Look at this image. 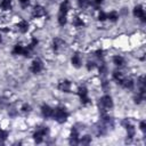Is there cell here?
I'll return each instance as SVG.
<instances>
[{
	"label": "cell",
	"instance_id": "cell-3",
	"mask_svg": "<svg viewBox=\"0 0 146 146\" xmlns=\"http://www.w3.org/2000/svg\"><path fill=\"white\" fill-rule=\"evenodd\" d=\"M78 95H79L80 100H81V103H82L83 105H87V104H89V103L91 102L90 98H89V96H88V89H87L84 86L79 87V89H78Z\"/></svg>",
	"mask_w": 146,
	"mask_h": 146
},
{
	"label": "cell",
	"instance_id": "cell-7",
	"mask_svg": "<svg viewBox=\"0 0 146 146\" xmlns=\"http://www.w3.org/2000/svg\"><path fill=\"white\" fill-rule=\"evenodd\" d=\"M133 16L137 18H140L141 22H145V11L141 6H136L133 8Z\"/></svg>",
	"mask_w": 146,
	"mask_h": 146
},
{
	"label": "cell",
	"instance_id": "cell-24",
	"mask_svg": "<svg viewBox=\"0 0 146 146\" xmlns=\"http://www.w3.org/2000/svg\"><path fill=\"white\" fill-rule=\"evenodd\" d=\"M95 56H96L97 58H99V59H102V58L104 57V51H103L102 49H97V50L95 51Z\"/></svg>",
	"mask_w": 146,
	"mask_h": 146
},
{
	"label": "cell",
	"instance_id": "cell-5",
	"mask_svg": "<svg viewBox=\"0 0 146 146\" xmlns=\"http://www.w3.org/2000/svg\"><path fill=\"white\" fill-rule=\"evenodd\" d=\"M42 68H43V63H42V60H41V59H39V58H35V59L32 62L31 67H30L31 72H32V73H34V74L40 73V72L42 71Z\"/></svg>",
	"mask_w": 146,
	"mask_h": 146
},
{
	"label": "cell",
	"instance_id": "cell-15",
	"mask_svg": "<svg viewBox=\"0 0 146 146\" xmlns=\"http://www.w3.org/2000/svg\"><path fill=\"white\" fill-rule=\"evenodd\" d=\"M119 16L120 15H119V13L116 10H112V11H110L107 14V19L111 21V22H116L119 19Z\"/></svg>",
	"mask_w": 146,
	"mask_h": 146
},
{
	"label": "cell",
	"instance_id": "cell-16",
	"mask_svg": "<svg viewBox=\"0 0 146 146\" xmlns=\"http://www.w3.org/2000/svg\"><path fill=\"white\" fill-rule=\"evenodd\" d=\"M63 44H64V41H63L60 38H58V36H56V38L54 39V41H52V48H54L55 50H58Z\"/></svg>",
	"mask_w": 146,
	"mask_h": 146
},
{
	"label": "cell",
	"instance_id": "cell-9",
	"mask_svg": "<svg viewBox=\"0 0 146 146\" xmlns=\"http://www.w3.org/2000/svg\"><path fill=\"white\" fill-rule=\"evenodd\" d=\"M52 111H54V108H51L48 104H43L41 106V113L44 117H51L52 116Z\"/></svg>",
	"mask_w": 146,
	"mask_h": 146
},
{
	"label": "cell",
	"instance_id": "cell-1",
	"mask_svg": "<svg viewBox=\"0 0 146 146\" xmlns=\"http://www.w3.org/2000/svg\"><path fill=\"white\" fill-rule=\"evenodd\" d=\"M52 117L58 123H64L68 117V113L64 107H57L52 111Z\"/></svg>",
	"mask_w": 146,
	"mask_h": 146
},
{
	"label": "cell",
	"instance_id": "cell-6",
	"mask_svg": "<svg viewBox=\"0 0 146 146\" xmlns=\"http://www.w3.org/2000/svg\"><path fill=\"white\" fill-rule=\"evenodd\" d=\"M32 15H33V17L34 18H40V17H43L44 15H46V10H44V8L42 7V6H35L34 8H33V11H32Z\"/></svg>",
	"mask_w": 146,
	"mask_h": 146
},
{
	"label": "cell",
	"instance_id": "cell-29",
	"mask_svg": "<svg viewBox=\"0 0 146 146\" xmlns=\"http://www.w3.org/2000/svg\"><path fill=\"white\" fill-rule=\"evenodd\" d=\"M103 1L104 0H94V3L95 5H100V3H103Z\"/></svg>",
	"mask_w": 146,
	"mask_h": 146
},
{
	"label": "cell",
	"instance_id": "cell-14",
	"mask_svg": "<svg viewBox=\"0 0 146 146\" xmlns=\"http://www.w3.org/2000/svg\"><path fill=\"white\" fill-rule=\"evenodd\" d=\"M113 63L116 66H123L124 65V58L121 55H115L113 57Z\"/></svg>",
	"mask_w": 146,
	"mask_h": 146
},
{
	"label": "cell",
	"instance_id": "cell-4",
	"mask_svg": "<svg viewBox=\"0 0 146 146\" xmlns=\"http://www.w3.org/2000/svg\"><path fill=\"white\" fill-rule=\"evenodd\" d=\"M99 103H100V105L103 106V110H104V108L110 110V108L113 107V99H112V97H111L110 95H104L103 97H100Z\"/></svg>",
	"mask_w": 146,
	"mask_h": 146
},
{
	"label": "cell",
	"instance_id": "cell-8",
	"mask_svg": "<svg viewBox=\"0 0 146 146\" xmlns=\"http://www.w3.org/2000/svg\"><path fill=\"white\" fill-rule=\"evenodd\" d=\"M58 89L63 92H70L71 90V81L68 80H63L58 83Z\"/></svg>",
	"mask_w": 146,
	"mask_h": 146
},
{
	"label": "cell",
	"instance_id": "cell-11",
	"mask_svg": "<svg viewBox=\"0 0 146 146\" xmlns=\"http://www.w3.org/2000/svg\"><path fill=\"white\" fill-rule=\"evenodd\" d=\"M17 27H18V31L21 33H26L29 31V23L25 21V19H22L18 22L17 24Z\"/></svg>",
	"mask_w": 146,
	"mask_h": 146
},
{
	"label": "cell",
	"instance_id": "cell-2",
	"mask_svg": "<svg viewBox=\"0 0 146 146\" xmlns=\"http://www.w3.org/2000/svg\"><path fill=\"white\" fill-rule=\"evenodd\" d=\"M48 131H49V129H48L47 127H41V128H39V129L33 133V139L35 140V143H36V144L42 143L43 137L48 133Z\"/></svg>",
	"mask_w": 146,
	"mask_h": 146
},
{
	"label": "cell",
	"instance_id": "cell-27",
	"mask_svg": "<svg viewBox=\"0 0 146 146\" xmlns=\"http://www.w3.org/2000/svg\"><path fill=\"white\" fill-rule=\"evenodd\" d=\"M21 110H22L23 112H30V111H31V106H30L29 104H23V106L21 107Z\"/></svg>",
	"mask_w": 146,
	"mask_h": 146
},
{
	"label": "cell",
	"instance_id": "cell-22",
	"mask_svg": "<svg viewBox=\"0 0 146 146\" xmlns=\"http://www.w3.org/2000/svg\"><path fill=\"white\" fill-rule=\"evenodd\" d=\"M78 5L80 8H87L90 5V1L89 0H78Z\"/></svg>",
	"mask_w": 146,
	"mask_h": 146
},
{
	"label": "cell",
	"instance_id": "cell-26",
	"mask_svg": "<svg viewBox=\"0 0 146 146\" xmlns=\"http://www.w3.org/2000/svg\"><path fill=\"white\" fill-rule=\"evenodd\" d=\"M18 2L21 3V6H22V8H27V6L30 5V0H18Z\"/></svg>",
	"mask_w": 146,
	"mask_h": 146
},
{
	"label": "cell",
	"instance_id": "cell-20",
	"mask_svg": "<svg viewBox=\"0 0 146 146\" xmlns=\"http://www.w3.org/2000/svg\"><path fill=\"white\" fill-rule=\"evenodd\" d=\"M57 21H58V24H59L60 26H64V25L67 23L66 15H64V14H58V18H57Z\"/></svg>",
	"mask_w": 146,
	"mask_h": 146
},
{
	"label": "cell",
	"instance_id": "cell-28",
	"mask_svg": "<svg viewBox=\"0 0 146 146\" xmlns=\"http://www.w3.org/2000/svg\"><path fill=\"white\" fill-rule=\"evenodd\" d=\"M139 127H140V130L141 131H145L146 130V123H145V121H141L140 124H139Z\"/></svg>",
	"mask_w": 146,
	"mask_h": 146
},
{
	"label": "cell",
	"instance_id": "cell-30",
	"mask_svg": "<svg viewBox=\"0 0 146 146\" xmlns=\"http://www.w3.org/2000/svg\"><path fill=\"white\" fill-rule=\"evenodd\" d=\"M2 42V36H1V34H0V43Z\"/></svg>",
	"mask_w": 146,
	"mask_h": 146
},
{
	"label": "cell",
	"instance_id": "cell-19",
	"mask_svg": "<svg viewBox=\"0 0 146 146\" xmlns=\"http://www.w3.org/2000/svg\"><path fill=\"white\" fill-rule=\"evenodd\" d=\"M113 79H114L117 83H121V82H122V80L124 79V76H123V74H122L121 72L115 71V72H113Z\"/></svg>",
	"mask_w": 146,
	"mask_h": 146
},
{
	"label": "cell",
	"instance_id": "cell-21",
	"mask_svg": "<svg viewBox=\"0 0 146 146\" xmlns=\"http://www.w3.org/2000/svg\"><path fill=\"white\" fill-rule=\"evenodd\" d=\"M91 143V137L90 136H83L81 139H79V144H82V145H89Z\"/></svg>",
	"mask_w": 146,
	"mask_h": 146
},
{
	"label": "cell",
	"instance_id": "cell-10",
	"mask_svg": "<svg viewBox=\"0 0 146 146\" xmlns=\"http://www.w3.org/2000/svg\"><path fill=\"white\" fill-rule=\"evenodd\" d=\"M71 63H72V65H73L74 67H76V68L81 67V65H82V59H81L80 55L74 54V55L72 56V58H71Z\"/></svg>",
	"mask_w": 146,
	"mask_h": 146
},
{
	"label": "cell",
	"instance_id": "cell-13",
	"mask_svg": "<svg viewBox=\"0 0 146 146\" xmlns=\"http://www.w3.org/2000/svg\"><path fill=\"white\" fill-rule=\"evenodd\" d=\"M68 10H70V1H68V0H64V1L60 3V6H59V14L66 15Z\"/></svg>",
	"mask_w": 146,
	"mask_h": 146
},
{
	"label": "cell",
	"instance_id": "cell-17",
	"mask_svg": "<svg viewBox=\"0 0 146 146\" xmlns=\"http://www.w3.org/2000/svg\"><path fill=\"white\" fill-rule=\"evenodd\" d=\"M11 6H13L11 0H2L0 2V7H1L2 10H10L11 9Z\"/></svg>",
	"mask_w": 146,
	"mask_h": 146
},
{
	"label": "cell",
	"instance_id": "cell-18",
	"mask_svg": "<svg viewBox=\"0 0 146 146\" xmlns=\"http://www.w3.org/2000/svg\"><path fill=\"white\" fill-rule=\"evenodd\" d=\"M73 25H74L75 27L80 29V27H83V26H84V22H83V19H82L81 17L75 16V17L73 18Z\"/></svg>",
	"mask_w": 146,
	"mask_h": 146
},
{
	"label": "cell",
	"instance_id": "cell-25",
	"mask_svg": "<svg viewBox=\"0 0 146 146\" xmlns=\"http://www.w3.org/2000/svg\"><path fill=\"white\" fill-rule=\"evenodd\" d=\"M96 67V63L95 62H88L87 63V70L88 71H92Z\"/></svg>",
	"mask_w": 146,
	"mask_h": 146
},
{
	"label": "cell",
	"instance_id": "cell-12",
	"mask_svg": "<svg viewBox=\"0 0 146 146\" xmlns=\"http://www.w3.org/2000/svg\"><path fill=\"white\" fill-rule=\"evenodd\" d=\"M124 89H128V90H131L132 88H133V86H135V82L131 80V79H123L122 80V82L120 83Z\"/></svg>",
	"mask_w": 146,
	"mask_h": 146
},
{
	"label": "cell",
	"instance_id": "cell-23",
	"mask_svg": "<svg viewBox=\"0 0 146 146\" xmlns=\"http://www.w3.org/2000/svg\"><path fill=\"white\" fill-rule=\"evenodd\" d=\"M106 19H107V14H106L105 11L100 10V11L98 13V21L104 22V21H106Z\"/></svg>",
	"mask_w": 146,
	"mask_h": 146
}]
</instances>
